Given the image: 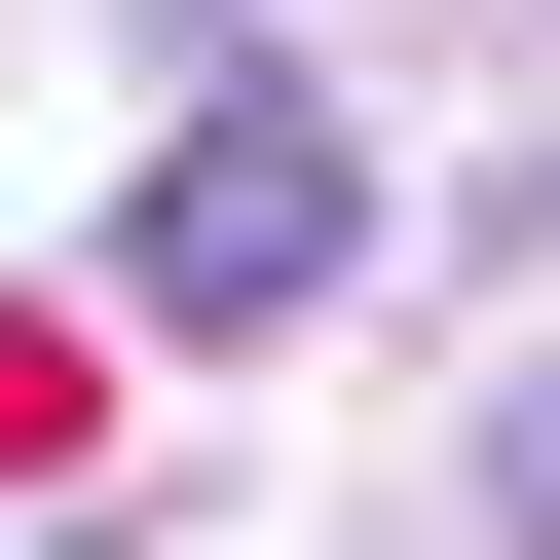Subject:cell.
Wrapping results in <instances>:
<instances>
[{"mask_svg":"<svg viewBox=\"0 0 560 560\" xmlns=\"http://www.w3.org/2000/svg\"><path fill=\"white\" fill-rule=\"evenodd\" d=\"M374 261V150L300 113V75H187L150 113V187H113V337H300Z\"/></svg>","mask_w":560,"mask_h":560,"instance_id":"cell-1","label":"cell"},{"mask_svg":"<svg viewBox=\"0 0 560 560\" xmlns=\"http://www.w3.org/2000/svg\"><path fill=\"white\" fill-rule=\"evenodd\" d=\"M486 560H560V374H523V411H486Z\"/></svg>","mask_w":560,"mask_h":560,"instance_id":"cell-2","label":"cell"}]
</instances>
